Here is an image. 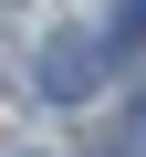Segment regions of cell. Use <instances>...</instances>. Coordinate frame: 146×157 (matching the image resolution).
<instances>
[{
    "label": "cell",
    "instance_id": "obj_1",
    "mask_svg": "<svg viewBox=\"0 0 146 157\" xmlns=\"http://www.w3.org/2000/svg\"><path fill=\"white\" fill-rule=\"evenodd\" d=\"M104 84V52H94V32H63V42H42V94L52 105H84Z\"/></svg>",
    "mask_w": 146,
    "mask_h": 157
},
{
    "label": "cell",
    "instance_id": "obj_2",
    "mask_svg": "<svg viewBox=\"0 0 146 157\" xmlns=\"http://www.w3.org/2000/svg\"><path fill=\"white\" fill-rule=\"evenodd\" d=\"M146 42V0H125V11H104V32H94V52L115 63V52H136Z\"/></svg>",
    "mask_w": 146,
    "mask_h": 157
},
{
    "label": "cell",
    "instance_id": "obj_3",
    "mask_svg": "<svg viewBox=\"0 0 146 157\" xmlns=\"http://www.w3.org/2000/svg\"><path fill=\"white\" fill-rule=\"evenodd\" d=\"M125 147H136V157H146V105H136V115H125Z\"/></svg>",
    "mask_w": 146,
    "mask_h": 157
}]
</instances>
